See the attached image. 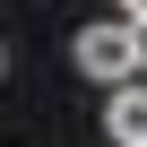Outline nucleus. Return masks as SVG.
Masks as SVG:
<instances>
[{
	"instance_id": "nucleus-1",
	"label": "nucleus",
	"mask_w": 147,
	"mask_h": 147,
	"mask_svg": "<svg viewBox=\"0 0 147 147\" xmlns=\"http://www.w3.org/2000/svg\"><path fill=\"white\" fill-rule=\"evenodd\" d=\"M69 61H78L87 69V78H104V87H130L138 78V26L130 18H104V26H78V35H69Z\"/></svg>"
},
{
	"instance_id": "nucleus-2",
	"label": "nucleus",
	"mask_w": 147,
	"mask_h": 147,
	"mask_svg": "<svg viewBox=\"0 0 147 147\" xmlns=\"http://www.w3.org/2000/svg\"><path fill=\"white\" fill-rule=\"evenodd\" d=\"M104 130H113V147H147V78L113 87V104H104Z\"/></svg>"
},
{
	"instance_id": "nucleus-3",
	"label": "nucleus",
	"mask_w": 147,
	"mask_h": 147,
	"mask_svg": "<svg viewBox=\"0 0 147 147\" xmlns=\"http://www.w3.org/2000/svg\"><path fill=\"white\" fill-rule=\"evenodd\" d=\"M113 9H121V18H130V26H147V0H113Z\"/></svg>"
},
{
	"instance_id": "nucleus-4",
	"label": "nucleus",
	"mask_w": 147,
	"mask_h": 147,
	"mask_svg": "<svg viewBox=\"0 0 147 147\" xmlns=\"http://www.w3.org/2000/svg\"><path fill=\"white\" fill-rule=\"evenodd\" d=\"M0 78H9V43H0Z\"/></svg>"
},
{
	"instance_id": "nucleus-5",
	"label": "nucleus",
	"mask_w": 147,
	"mask_h": 147,
	"mask_svg": "<svg viewBox=\"0 0 147 147\" xmlns=\"http://www.w3.org/2000/svg\"><path fill=\"white\" fill-rule=\"evenodd\" d=\"M138 61H147V26H138Z\"/></svg>"
}]
</instances>
